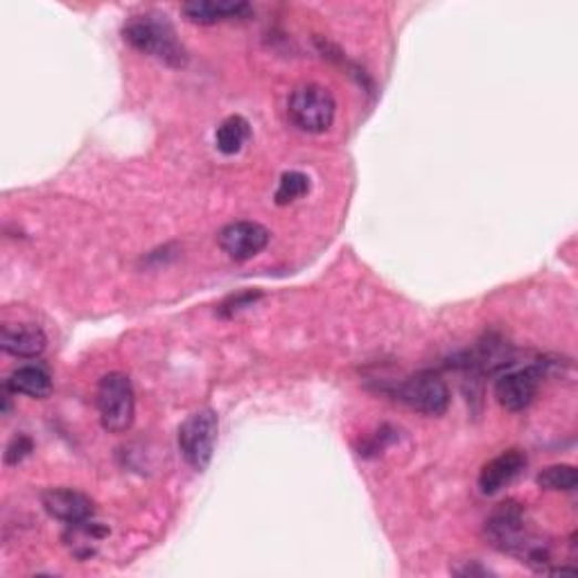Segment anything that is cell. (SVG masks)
Here are the masks:
<instances>
[{
  "mask_svg": "<svg viewBox=\"0 0 578 578\" xmlns=\"http://www.w3.org/2000/svg\"><path fill=\"white\" fill-rule=\"evenodd\" d=\"M32 452V441L28 436H14L12 443L8 445V452H6V461L10 466H17L21 464V461Z\"/></svg>",
  "mask_w": 578,
  "mask_h": 578,
  "instance_id": "17",
  "label": "cell"
},
{
  "mask_svg": "<svg viewBox=\"0 0 578 578\" xmlns=\"http://www.w3.org/2000/svg\"><path fill=\"white\" fill-rule=\"evenodd\" d=\"M249 138H251V127L242 115H228V118L215 132L217 149L226 156H234V154L242 152V147L247 145Z\"/></svg>",
  "mask_w": 578,
  "mask_h": 578,
  "instance_id": "14",
  "label": "cell"
},
{
  "mask_svg": "<svg viewBox=\"0 0 578 578\" xmlns=\"http://www.w3.org/2000/svg\"><path fill=\"white\" fill-rule=\"evenodd\" d=\"M249 12V3H242V0H193V3L182 6V14L197 25L245 19Z\"/></svg>",
  "mask_w": 578,
  "mask_h": 578,
  "instance_id": "12",
  "label": "cell"
},
{
  "mask_svg": "<svg viewBox=\"0 0 578 578\" xmlns=\"http://www.w3.org/2000/svg\"><path fill=\"white\" fill-rule=\"evenodd\" d=\"M41 504L50 517L71 527L89 523L95 513L93 499L75 488H48L41 495Z\"/></svg>",
  "mask_w": 578,
  "mask_h": 578,
  "instance_id": "9",
  "label": "cell"
},
{
  "mask_svg": "<svg viewBox=\"0 0 578 578\" xmlns=\"http://www.w3.org/2000/svg\"><path fill=\"white\" fill-rule=\"evenodd\" d=\"M578 484V473L574 466L558 464L549 466L538 475V486L545 491H574Z\"/></svg>",
  "mask_w": 578,
  "mask_h": 578,
  "instance_id": "16",
  "label": "cell"
},
{
  "mask_svg": "<svg viewBox=\"0 0 578 578\" xmlns=\"http://www.w3.org/2000/svg\"><path fill=\"white\" fill-rule=\"evenodd\" d=\"M395 393L400 402L425 416H443L450 407V386L432 371L404 380Z\"/></svg>",
  "mask_w": 578,
  "mask_h": 578,
  "instance_id": "6",
  "label": "cell"
},
{
  "mask_svg": "<svg viewBox=\"0 0 578 578\" xmlns=\"http://www.w3.org/2000/svg\"><path fill=\"white\" fill-rule=\"evenodd\" d=\"M217 434H219V419L213 410H199L182 423L179 450L193 471L204 473L210 466L213 452L217 445Z\"/></svg>",
  "mask_w": 578,
  "mask_h": 578,
  "instance_id": "5",
  "label": "cell"
},
{
  "mask_svg": "<svg viewBox=\"0 0 578 578\" xmlns=\"http://www.w3.org/2000/svg\"><path fill=\"white\" fill-rule=\"evenodd\" d=\"M486 538L495 549L523 558V562L534 569L547 571L551 562L547 545L531 536L527 513L517 502H504L491 513L486 519Z\"/></svg>",
  "mask_w": 578,
  "mask_h": 578,
  "instance_id": "1",
  "label": "cell"
},
{
  "mask_svg": "<svg viewBox=\"0 0 578 578\" xmlns=\"http://www.w3.org/2000/svg\"><path fill=\"white\" fill-rule=\"evenodd\" d=\"M6 386L14 395H28V398H34V400H43L52 393V378L43 367L28 364V367H19L6 380Z\"/></svg>",
  "mask_w": 578,
  "mask_h": 578,
  "instance_id": "13",
  "label": "cell"
},
{
  "mask_svg": "<svg viewBox=\"0 0 578 578\" xmlns=\"http://www.w3.org/2000/svg\"><path fill=\"white\" fill-rule=\"evenodd\" d=\"M310 193V177L303 175V172H285L280 177L278 190H276V204L278 206H287L301 197H306Z\"/></svg>",
  "mask_w": 578,
  "mask_h": 578,
  "instance_id": "15",
  "label": "cell"
},
{
  "mask_svg": "<svg viewBox=\"0 0 578 578\" xmlns=\"http://www.w3.org/2000/svg\"><path fill=\"white\" fill-rule=\"evenodd\" d=\"M269 230L258 221H234L219 230L217 242L230 260L245 262L256 258L269 245Z\"/></svg>",
  "mask_w": 578,
  "mask_h": 578,
  "instance_id": "7",
  "label": "cell"
},
{
  "mask_svg": "<svg viewBox=\"0 0 578 578\" xmlns=\"http://www.w3.org/2000/svg\"><path fill=\"white\" fill-rule=\"evenodd\" d=\"M527 468V454L517 447H510L495 458H491L488 464L479 473V488L484 495H497L502 488H506L515 477H519Z\"/></svg>",
  "mask_w": 578,
  "mask_h": 578,
  "instance_id": "10",
  "label": "cell"
},
{
  "mask_svg": "<svg viewBox=\"0 0 578 578\" xmlns=\"http://www.w3.org/2000/svg\"><path fill=\"white\" fill-rule=\"evenodd\" d=\"M540 386V369L525 367L513 369L497 378L495 398L506 412H523L534 402Z\"/></svg>",
  "mask_w": 578,
  "mask_h": 578,
  "instance_id": "8",
  "label": "cell"
},
{
  "mask_svg": "<svg viewBox=\"0 0 578 578\" xmlns=\"http://www.w3.org/2000/svg\"><path fill=\"white\" fill-rule=\"evenodd\" d=\"M45 345H48V337L39 326L8 323V326H3V330H0V349L12 358L37 360L43 355Z\"/></svg>",
  "mask_w": 578,
  "mask_h": 578,
  "instance_id": "11",
  "label": "cell"
},
{
  "mask_svg": "<svg viewBox=\"0 0 578 578\" xmlns=\"http://www.w3.org/2000/svg\"><path fill=\"white\" fill-rule=\"evenodd\" d=\"M337 102L330 89L321 84H301L287 102V115L292 125L306 134H323L332 127Z\"/></svg>",
  "mask_w": 578,
  "mask_h": 578,
  "instance_id": "4",
  "label": "cell"
},
{
  "mask_svg": "<svg viewBox=\"0 0 578 578\" xmlns=\"http://www.w3.org/2000/svg\"><path fill=\"white\" fill-rule=\"evenodd\" d=\"M97 412L102 430L109 434H123L134 425L136 393L125 373H106L97 384Z\"/></svg>",
  "mask_w": 578,
  "mask_h": 578,
  "instance_id": "3",
  "label": "cell"
},
{
  "mask_svg": "<svg viewBox=\"0 0 578 578\" xmlns=\"http://www.w3.org/2000/svg\"><path fill=\"white\" fill-rule=\"evenodd\" d=\"M125 41L143 54L156 56L158 62L182 69L188 62V54L177 39V30L172 28L165 14L145 12L132 17L123 28Z\"/></svg>",
  "mask_w": 578,
  "mask_h": 578,
  "instance_id": "2",
  "label": "cell"
}]
</instances>
